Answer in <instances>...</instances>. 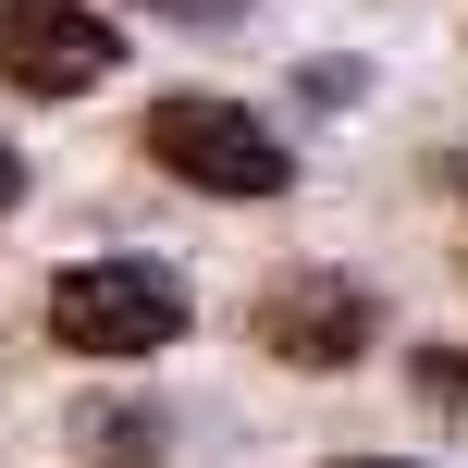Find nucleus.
<instances>
[{"label":"nucleus","mask_w":468,"mask_h":468,"mask_svg":"<svg viewBox=\"0 0 468 468\" xmlns=\"http://www.w3.org/2000/svg\"><path fill=\"white\" fill-rule=\"evenodd\" d=\"M148 161H161L173 186H197V197H283L296 186V148H283L247 99H222V87L148 99Z\"/></svg>","instance_id":"f257e3e1"},{"label":"nucleus","mask_w":468,"mask_h":468,"mask_svg":"<svg viewBox=\"0 0 468 468\" xmlns=\"http://www.w3.org/2000/svg\"><path fill=\"white\" fill-rule=\"evenodd\" d=\"M173 333H186V283L161 259H74L49 283V346H74V357H148Z\"/></svg>","instance_id":"f03ea898"},{"label":"nucleus","mask_w":468,"mask_h":468,"mask_svg":"<svg viewBox=\"0 0 468 468\" xmlns=\"http://www.w3.org/2000/svg\"><path fill=\"white\" fill-rule=\"evenodd\" d=\"M247 333L283 357V370H357L370 333H382V296L357 271H283L271 296L247 308Z\"/></svg>","instance_id":"7ed1b4c3"},{"label":"nucleus","mask_w":468,"mask_h":468,"mask_svg":"<svg viewBox=\"0 0 468 468\" xmlns=\"http://www.w3.org/2000/svg\"><path fill=\"white\" fill-rule=\"evenodd\" d=\"M112 62H123L112 13H87V0H0V87L87 99V87H112Z\"/></svg>","instance_id":"20e7f679"},{"label":"nucleus","mask_w":468,"mask_h":468,"mask_svg":"<svg viewBox=\"0 0 468 468\" xmlns=\"http://www.w3.org/2000/svg\"><path fill=\"white\" fill-rule=\"evenodd\" d=\"M407 382H420V407L468 420V346H420V357H407Z\"/></svg>","instance_id":"39448f33"},{"label":"nucleus","mask_w":468,"mask_h":468,"mask_svg":"<svg viewBox=\"0 0 468 468\" xmlns=\"http://www.w3.org/2000/svg\"><path fill=\"white\" fill-rule=\"evenodd\" d=\"M148 13H173V25H234L247 0H148Z\"/></svg>","instance_id":"423d86ee"},{"label":"nucleus","mask_w":468,"mask_h":468,"mask_svg":"<svg viewBox=\"0 0 468 468\" xmlns=\"http://www.w3.org/2000/svg\"><path fill=\"white\" fill-rule=\"evenodd\" d=\"M13 197H25V161H13V148H0V222H13Z\"/></svg>","instance_id":"0eeeda50"},{"label":"nucleus","mask_w":468,"mask_h":468,"mask_svg":"<svg viewBox=\"0 0 468 468\" xmlns=\"http://www.w3.org/2000/svg\"><path fill=\"white\" fill-rule=\"evenodd\" d=\"M431 186H444V197H456V210H468V148H456V161H444V173H431Z\"/></svg>","instance_id":"6e6552de"},{"label":"nucleus","mask_w":468,"mask_h":468,"mask_svg":"<svg viewBox=\"0 0 468 468\" xmlns=\"http://www.w3.org/2000/svg\"><path fill=\"white\" fill-rule=\"evenodd\" d=\"M333 468H407V456H333Z\"/></svg>","instance_id":"1a4fd4ad"}]
</instances>
